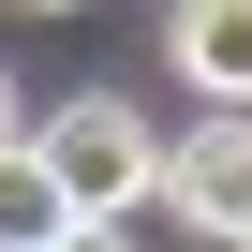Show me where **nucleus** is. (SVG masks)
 I'll use <instances>...</instances> for the list:
<instances>
[{
  "instance_id": "6",
  "label": "nucleus",
  "mask_w": 252,
  "mask_h": 252,
  "mask_svg": "<svg viewBox=\"0 0 252 252\" xmlns=\"http://www.w3.org/2000/svg\"><path fill=\"white\" fill-rule=\"evenodd\" d=\"M30 15H74V0H30Z\"/></svg>"
},
{
  "instance_id": "5",
  "label": "nucleus",
  "mask_w": 252,
  "mask_h": 252,
  "mask_svg": "<svg viewBox=\"0 0 252 252\" xmlns=\"http://www.w3.org/2000/svg\"><path fill=\"white\" fill-rule=\"evenodd\" d=\"M15 134H30V104H15V74H0V149H15Z\"/></svg>"
},
{
  "instance_id": "1",
  "label": "nucleus",
  "mask_w": 252,
  "mask_h": 252,
  "mask_svg": "<svg viewBox=\"0 0 252 252\" xmlns=\"http://www.w3.org/2000/svg\"><path fill=\"white\" fill-rule=\"evenodd\" d=\"M30 149L60 163V193H74L89 237L134 222V208H163V134H149L134 104H60V119H30Z\"/></svg>"
},
{
  "instance_id": "3",
  "label": "nucleus",
  "mask_w": 252,
  "mask_h": 252,
  "mask_svg": "<svg viewBox=\"0 0 252 252\" xmlns=\"http://www.w3.org/2000/svg\"><path fill=\"white\" fill-rule=\"evenodd\" d=\"M60 237H89L74 222V193H60V163L15 134V149H0V252H60Z\"/></svg>"
},
{
  "instance_id": "4",
  "label": "nucleus",
  "mask_w": 252,
  "mask_h": 252,
  "mask_svg": "<svg viewBox=\"0 0 252 252\" xmlns=\"http://www.w3.org/2000/svg\"><path fill=\"white\" fill-rule=\"evenodd\" d=\"M178 74L208 104H252V0H178Z\"/></svg>"
},
{
  "instance_id": "2",
  "label": "nucleus",
  "mask_w": 252,
  "mask_h": 252,
  "mask_svg": "<svg viewBox=\"0 0 252 252\" xmlns=\"http://www.w3.org/2000/svg\"><path fill=\"white\" fill-rule=\"evenodd\" d=\"M163 208L208 222V237H252V119H222V134L163 149Z\"/></svg>"
}]
</instances>
